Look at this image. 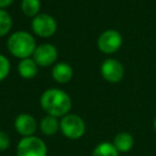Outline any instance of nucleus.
I'll list each match as a JSON object with an SVG mask.
<instances>
[{
	"label": "nucleus",
	"instance_id": "7",
	"mask_svg": "<svg viewBox=\"0 0 156 156\" xmlns=\"http://www.w3.org/2000/svg\"><path fill=\"white\" fill-rule=\"evenodd\" d=\"M101 74L105 80L111 83H117L123 79L124 67L117 59L109 58L103 61L101 65Z\"/></svg>",
	"mask_w": 156,
	"mask_h": 156
},
{
	"label": "nucleus",
	"instance_id": "2",
	"mask_svg": "<svg viewBox=\"0 0 156 156\" xmlns=\"http://www.w3.org/2000/svg\"><path fill=\"white\" fill-rule=\"evenodd\" d=\"M7 47L12 56L22 60L33 56V52L37 48V43L31 33L20 30L12 33L8 37Z\"/></svg>",
	"mask_w": 156,
	"mask_h": 156
},
{
	"label": "nucleus",
	"instance_id": "13",
	"mask_svg": "<svg viewBox=\"0 0 156 156\" xmlns=\"http://www.w3.org/2000/svg\"><path fill=\"white\" fill-rule=\"evenodd\" d=\"M39 127L45 136H54L60 129V121L54 115H46L40 122Z\"/></svg>",
	"mask_w": 156,
	"mask_h": 156
},
{
	"label": "nucleus",
	"instance_id": "4",
	"mask_svg": "<svg viewBox=\"0 0 156 156\" xmlns=\"http://www.w3.org/2000/svg\"><path fill=\"white\" fill-rule=\"evenodd\" d=\"M17 156H47V147L37 136L23 137L16 147Z\"/></svg>",
	"mask_w": 156,
	"mask_h": 156
},
{
	"label": "nucleus",
	"instance_id": "17",
	"mask_svg": "<svg viewBox=\"0 0 156 156\" xmlns=\"http://www.w3.org/2000/svg\"><path fill=\"white\" fill-rule=\"evenodd\" d=\"M11 71V63L5 55L0 54V81L5 80Z\"/></svg>",
	"mask_w": 156,
	"mask_h": 156
},
{
	"label": "nucleus",
	"instance_id": "15",
	"mask_svg": "<svg viewBox=\"0 0 156 156\" xmlns=\"http://www.w3.org/2000/svg\"><path fill=\"white\" fill-rule=\"evenodd\" d=\"M119 152L111 142H101L92 152V156H119Z\"/></svg>",
	"mask_w": 156,
	"mask_h": 156
},
{
	"label": "nucleus",
	"instance_id": "19",
	"mask_svg": "<svg viewBox=\"0 0 156 156\" xmlns=\"http://www.w3.org/2000/svg\"><path fill=\"white\" fill-rule=\"evenodd\" d=\"M13 2L14 0H0V9H5L10 7Z\"/></svg>",
	"mask_w": 156,
	"mask_h": 156
},
{
	"label": "nucleus",
	"instance_id": "20",
	"mask_svg": "<svg viewBox=\"0 0 156 156\" xmlns=\"http://www.w3.org/2000/svg\"><path fill=\"white\" fill-rule=\"evenodd\" d=\"M153 126H154V129L156 130V117H155V119H154V122H153Z\"/></svg>",
	"mask_w": 156,
	"mask_h": 156
},
{
	"label": "nucleus",
	"instance_id": "5",
	"mask_svg": "<svg viewBox=\"0 0 156 156\" xmlns=\"http://www.w3.org/2000/svg\"><path fill=\"white\" fill-rule=\"evenodd\" d=\"M57 22L51 15L46 13H40L35 17L32 18L31 22V29L33 33L40 37L47 39L56 33Z\"/></svg>",
	"mask_w": 156,
	"mask_h": 156
},
{
	"label": "nucleus",
	"instance_id": "18",
	"mask_svg": "<svg viewBox=\"0 0 156 156\" xmlns=\"http://www.w3.org/2000/svg\"><path fill=\"white\" fill-rule=\"evenodd\" d=\"M10 147V138L5 132L0 130V151H5Z\"/></svg>",
	"mask_w": 156,
	"mask_h": 156
},
{
	"label": "nucleus",
	"instance_id": "6",
	"mask_svg": "<svg viewBox=\"0 0 156 156\" xmlns=\"http://www.w3.org/2000/svg\"><path fill=\"white\" fill-rule=\"evenodd\" d=\"M123 39L119 31L108 29L100 34L98 39V48L101 52L111 55L117 52L121 48Z\"/></svg>",
	"mask_w": 156,
	"mask_h": 156
},
{
	"label": "nucleus",
	"instance_id": "1",
	"mask_svg": "<svg viewBox=\"0 0 156 156\" xmlns=\"http://www.w3.org/2000/svg\"><path fill=\"white\" fill-rule=\"evenodd\" d=\"M40 104L47 115L62 118L69 112L72 100L65 91L58 88H50L44 91L40 98Z\"/></svg>",
	"mask_w": 156,
	"mask_h": 156
},
{
	"label": "nucleus",
	"instance_id": "10",
	"mask_svg": "<svg viewBox=\"0 0 156 156\" xmlns=\"http://www.w3.org/2000/svg\"><path fill=\"white\" fill-rule=\"evenodd\" d=\"M73 69L69 64L65 62H59L54 65L51 75L54 80L58 83H67L73 78Z\"/></svg>",
	"mask_w": 156,
	"mask_h": 156
},
{
	"label": "nucleus",
	"instance_id": "9",
	"mask_svg": "<svg viewBox=\"0 0 156 156\" xmlns=\"http://www.w3.org/2000/svg\"><path fill=\"white\" fill-rule=\"evenodd\" d=\"M14 127L23 137L34 136L37 129V122L33 115L29 113H20L14 121Z\"/></svg>",
	"mask_w": 156,
	"mask_h": 156
},
{
	"label": "nucleus",
	"instance_id": "3",
	"mask_svg": "<svg viewBox=\"0 0 156 156\" xmlns=\"http://www.w3.org/2000/svg\"><path fill=\"white\" fill-rule=\"evenodd\" d=\"M60 130L63 136L71 140L79 139L86 133V123L81 117L73 113H67L60 120Z\"/></svg>",
	"mask_w": 156,
	"mask_h": 156
},
{
	"label": "nucleus",
	"instance_id": "8",
	"mask_svg": "<svg viewBox=\"0 0 156 156\" xmlns=\"http://www.w3.org/2000/svg\"><path fill=\"white\" fill-rule=\"evenodd\" d=\"M33 60L39 66L47 67L52 65L58 59V49L55 45L49 43H44L37 46L33 52Z\"/></svg>",
	"mask_w": 156,
	"mask_h": 156
},
{
	"label": "nucleus",
	"instance_id": "11",
	"mask_svg": "<svg viewBox=\"0 0 156 156\" xmlns=\"http://www.w3.org/2000/svg\"><path fill=\"white\" fill-rule=\"evenodd\" d=\"M18 74L24 79H32L37 76L39 72V65L37 64L33 58H25L22 59L17 66Z\"/></svg>",
	"mask_w": 156,
	"mask_h": 156
},
{
	"label": "nucleus",
	"instance_id": "12",
	"mask_svg": "<svg viewBox=\"0 0 156 156\" xmlns=\"http://www.w3.org/2000/svg\"><path fill=\"white\" fill-rule=\"evenodd\" d=\"M134 137L127 132H121L117 134L113 138L112 144L118 150L119 153H127L134 147Z\"/></svg>",
	"mask_w": 156,
	"mask_h": 156
},
{
	"label": "nucleus",
	"instance_id": "16",
	"mask_svg": "<svg viewBox=\"0 0 156 156\" xmlns=\"http://www.w3.org/2000/svg\"><path fill=\"white\" fill-rule=\"evenodd\" d=\"M13 25L12 17L5 9H0V37H5L10 33Z\"/></svg>",
	"mask_w": 156,
	"mask_h": 156
},
{
	"label": "nucleus",
	"instance_id": "14",
	"mask_svg": "<svg viewBox=\"0 0 156 156\" xmlns=\"http://www.w3.org/2000/svg\"><path fill=\"white\" fill-rule=\"evenodd\" d=\"M22 12L27 17H35L40 14L41 9V1L40 0H22L20 2Z\"/></svg>",
	"mask_w": 156,
	"mask_h": 156
}]
</instances>
